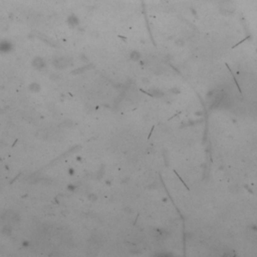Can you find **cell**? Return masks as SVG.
<instances>
[{"label": "cell", "mask_w": 257, "mask_h": 257, "mask_svg": "<svg viewBox=\"0 0 257 257\" xmlns=\"http://www.w3.org/2000/svg\"><path fill=\"white\" fill-rule=\"evenodd\" d=\"M11 49H12L11 42H9L7 40L0 41V52L1 53H6V52H9Z\"/></svg>", "instance_id": "1"}, {"label": "cell", "mask_w": 257, "mask_h": 257, "mask_svg": "<svg viewBox=\"0 0 257 257\" xmlns=\"http://www.w3.org/2000/svg\"><path fill=\"white\" fill-rule=\"evenodd\" d=\"M67 21H69V23H70V25H76L78 20H77V18L75 16V15H70V18L67 19Z\"/></svg>", "instance_id": "3"}, {"label": "cell", "mask_w": 257, "mask_h": 257, "mask_svg": "<svg viewBox=\"0 0 257 257\" xmlns=\"http://www.w3.org/2000/svg\"><path fill=\"white\" fill-rule=\"evenodd\" d=\"M37 59L38 62H36V60H34V61H33V65H34L35 67H37V69H42V67L44 66V62H43V60L41 59Z\"/></svg>", "instance_id": "2"}]
</instances>
